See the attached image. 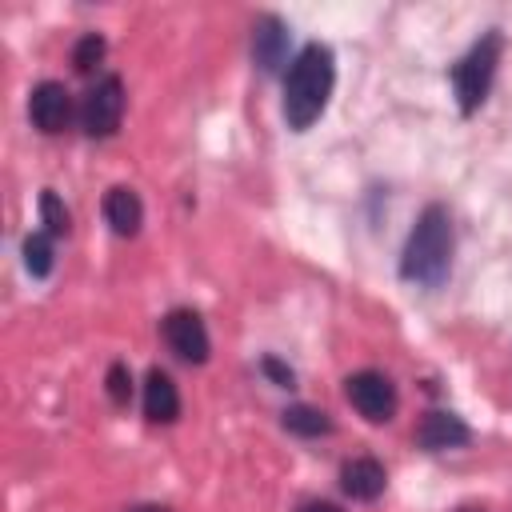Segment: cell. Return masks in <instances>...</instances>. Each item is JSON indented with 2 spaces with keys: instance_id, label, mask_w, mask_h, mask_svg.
Returning <instances> with one entry per match:
<instances>
[{
  "instance_id": "obj_1",
  "label": "cell",
  "mask_w": 512,
  "mask_h": 512,
  "mask_svg": "<svg viewBox=\"0 0 512 512\" xmlns=\"http://www.w3.org/2000/svg\"><path fill=\"white\" fill-rule=\"evenodd\" d=\"M332 84H336V56H332V48L320 44V40L304 44L296 52V60L288 64V72H284V100H280V112H284L292 132H308L324 116Z\"/></svg>"
},
{
  "instance_id": "obj_2",
  "label": "cell",
  "mask_w": 512,
  "mask_h": 512,
  "mask_svg": "<svg viewBox=\"0 0 512 512\" xmlns=\"http://www.w3.org/2000/svg\"><path fill=\"white\" fill-rule=\"evenodd\" d=\"M452 248H456V236H452V216L444 204H428L408 240H404V252H400V276L408 284H420V288H440L452 272Z\"/></svg>"
},
{
  "instance_id": "obj_3",
  "label": "cell",
  "mask_w": 512,
  "mask_h": 512,
  "mask_svg": "<svg viewBox=\"0 0 512 512\" xmlns=\"http://www.w3.org/2000/svg\"><path fill=\"white\" fill-rule=\"evenodd\" d=\"M500 52H504V40L496 28H488L456 64H452V88H456V104L464 116L480 112V104L488 100L492 92V80H496V68H500Z\"/></svg>"
},
{
  "instance_id": "obj_4",
  "label": "cell",
  "mask_w": 512,
  "mask_h": 512,
  "mask_svg": "<svg viewBox=\"0 0 512 512\" xmlns=\"http://www.w3.org/2000/svg\"><path fill=\"white\" fill-rule=\"evenodd\" d=\"M124 100H128V96H124V80H120V76H100V80L84 92L80 112H76L84 136H92V140L112 136V132L120 128V120H124Z\"/></svg>"
},
{
  "instance_id": "obj_5",
  "label": "cell",
  "mask_w": 512,
  "mask_h": 512,
  "mask_svg": "<svg viewBox=\"0 0 512 512\" xmlns=\"http://www.w3.org/2000/svg\"><path fill=\"white\" fill-rule=\"evenodd\" d=\"M344 396L348 404L368 420V424H388L400 408V396H396V384L376 372V368H364V372H352L344 380Z\"/></svg>"
},
{
  "instance_id": "obj_6",
  "label": "cell",
  "mask_w": 512,
  "mask_h": 512,
  "mask_svg": "<svg viewBox=\"0 0 512 512\" xmlns=\"http://www.w3.org/2000/svg\"><path fill=\"white\" fill-rule=\"evenodd\" d=\"M160 332H164V344L184 360V364H204L212 356V340H208V328H204V316L196 308H172L164 320H160Z\"/></svg>"
},
{
  "instance_id": "obj_7",
  "label": "cell",
  "mask_w": 512,
  "mask_h": 512,
  "mask_svg": "<svg viewBox=\"0 0 512 512\" xmlns=\"http://www.w3.org/2000/svg\"><path fill=\"white\" fill-rule=\"evenodd\" d=\"M28 116L44 136H56L72 120V92L60 80H40L28 96Z\"/></svg>"
},
{
  "instance_id": "obj_8",
  "label": "cell",
  "mask_w": 512,
  "mask_h": 512,
  "mask_svg": "<svg viewBox=\"0 0 512 512\" xmlns=\"http://www.w3.org/2000/svg\"><path fill=\"white\" fill-rule=\"evenodd\" d=\"M288 52H292V32L280 16H260L256 28H252V60L264 76H276L284 72L288 64Z\"/></svg>"
},
{
  "instance_id": "obj_9",
  "label": "cell",
  "mask_w": 512,
  "mask_h": 512,
  "mask_svg": "<svg viewBox=\"0 0 512 512\" xmlns=\"http://www.w3.org/2000/svg\"><path fill=\"white\" fill-rule=\"evenodd\" d=\"M468 440H472V428H468L456 412H448V408H432V412L420 420V428H416V444H420L424 452L464 448Z\"/></svg>"
},
{
  "instance_id": "obj_10",
  "label": "cell",
  "mask_w": 512,
  "mask_h": 512,
  "mask_svg": "<svg viewBox=\"0 0 512 512\" xmlns=\"http://www.w3.org/2000/svg\"><path fill=\"white\" fill-rule=\"evenodd\" d=\"M340 488H344V496L368 504V500H380V496H384L388 472H384V464H380L376 456H352V460L340 468Z\"/></svg>"
},
{
  "instance_id": "obj_11",
  "label": "cell",
  "mask_w": 512,
  "mask_h": 512,
  "mask_svg": "<svg viewBox=\"0 0 512 512\" xmlns=\"http://www.w3.org/2000/svg\"><path fill=\"white\" fill-rule=\"evenodd\" d=\"M144 416L152 424H176L180 420V388L160 368H152L144 376Z\"/></svg>"
},
{
  "instance_id": "obj_12",
  "label": "cell",
  "mask_w": 512,
  "mask_h": 512,
  "mask_svg": "<svg viewBox=\"0 0 512 512\" xmlns=\"http://www.w3.org/2000/svg\"><path fill=\"white\" fill-rule=\"evenodd\" d=\"M104 220H108V228H112L116 236H136L140 224H144V204H140V196H136L132 188H124V184L108 188V192H104Z\"/></svg>"
},
{
  "instance_id": "obj_13",
  "label": "cell",
  "mask_w": 512,
  "mask_h": 512,
  "mask_svg": "<svg viewBox=\"0 0 512 512\" xmlns=\"http://www.w3.org/2000/svg\"><path fill=\"white\" fill-rule=\"evenodd\" d=\"M280 424L292 432V436H300V440H316V436H328L336 424H332V416L324 412V408H312V404H292V408H284L280 412Z\"/></svg>"
},
{
  "instance_id": "obj_14",
  "label": "cell",
  "mask_w": 512,
  "mask_h": 512,
  "mask_svg": "<svg viewBox=\"0 0 512 512\" xmlns=\"http://www.w3.org/2000/svg\"><path fill=\"white\" fill-rule=\"evenodd\" d=\"M52 240L56 236H48L44 228L32 232V236H24V268H28V276L44 280L52 272V264H56V244Z\"/></svg>"
},
{
  "instance_id": "obj_15",
  "label": "cell",
  "mask_w": 512,
  "mask_h": 512,
  "mask_svg": "<svg viewBox=\"0 0 512 512\" xmlns=\"http://www.w3.org/2000/svg\"><path fill=\"white\" fill-rule=\"evenodd\" d=\"M40 224H44L48 236H68L72 232V212L64 208V200L52 188L40 192Z\"/></svg>"
},
{
  "instance_id": "obj_16",
  "label": "cell",
  "mask_w": 512,
  "mask_h": 512,
  "mask_svg": "<svg viewBox=\"0 0 512 512\" xmlns=\"http://www.w3.org/2000/svg\"><path fill=\"white\" fill-rule=\"evenodd\" d=\"M104 52H108L104 36H100V32H84V36L76 40V48H72V68H76V72H92V68L104 60Z\"/></svg>"
},
{
  "instance_id": "obj_17",
  "label": "cell",
  "mask_w": 512,
  "mask_h": 512,
  "mask_svg": "<svg viewBox=\"0 0 512 512\" xmlns=\"http://www.w3.org/2000/svg\"><path fill=\"white\" fill-rule=\"evenodd\" d=\"M108 396H112V404H120V408L132 400V372H128V364H120V360L108 368Z\"/></svg>"
},
{
  "instance_id": "obj_18",
  "label": "cell",
  "mask_w": 512,
  "mask_h": 512,
  "mask_svg": "<svg viewBox=\"0 0 512 512\" xmlns=\"http://www.w3.org/2000/svg\"><path fill=\"white\" fill-rule=\"evenodd\" d=\"M260 372H264L276 388H296V372H292L280 356H260Z\"/></svg>"
},
{
  "instance_id": "obj_19",
  "label": "cell",
  "mask_w": 512,
  "mask_h": 512,
  "mask_svg": "<svg viewBox=\"0 0 512 512\" xmlns=\"http://www.w3.org/2000/svg\"><path fill=\"white\" fill-rule=\"evenodd\" d=\"M300 512H340V508L328 500H308V504H300Z\"/></svg>"
},
{
  "instance_id": "obj_20",
  "label": "cell",
  "mask_w": 512,
  "mask_h": 512,
  "mask_svg": "<svg viewBox=\"0 0 512 512\" xmlns=\"http://www.w3.org/2000/svg\"><path fill=\"white\" fill-rule=\"evenodd\" d=\"M132 512H172V508H164V504H140V508H132Z\"/></svg>"
},
{
  "instance_id": "obj_21",
  "label": "cell",
  "mask_w": 512,
  "mask_h": 512,
  "mask_svg": "<svg viewBox=\"0 0 512 512\" xmlns=\"http://www.w3.org/2000/svg\"><path fill=\"white\" fill-rule=\"evenodd\" d=\"M456 512H488V508H480V504H464V508H456Z\"/></svg>"
}]
</instances>
